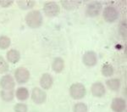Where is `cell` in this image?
Listing matches in <instances>:
<instances>
[{
  "label": "cell",
  "instance_id": "1",
  "mask_svg": "<svg viewBox=\"0 0 127 112\" xmlns=\"http://www.w3.org/2000/svg\"><path fill=\"white\" fill-rule=\"evenodd\" d=\"M26 22L31 28H38L42 24V15L38 10L31 11L26 16Z\"/></svg>",
  "mask_w": 127,
  "mask_h": 112
},
{
  "label": "cell",
  "instance_id": "2",
  "mask_svg": "<svg viewBox=\"0 0 127 112\" xmlns=\"http://www.w3.org/2000/svg\"><path fill=\"white\" fill-rule=\"evenodd\" d=\"M87 90L81 83H74L69 88V94L74 99H81L85 97Z\"/></svg>",
  "mask_w": 127,
  "mask_h": 112
},
{
  "label": "cell",
  "instance_id": "3",
  "mask_svg": "<svg viewBox=\"0 0 127 112\" xmlns=\"http://www.w3.org/2000/svg\"><path fill=\"white\" fill-rule=\"evenodd\" d=\"M43 11L45 15L48 17H54V16L58 15L60 12L59 6L54 2H48L44 5Z\"/></svg>",
  "mask_w": 127,
  "mask_h": 112
},
{
  "label": "cell",
  "instance_id": "4",
  "mask_svg": "<svg viewBox=\"0 0 127 112\" xmlns=\"http://www.w3.org/2000/svg\"><path fill=\"white\" fill-rule=\"evenodd\" d=\"M104 20L107 22H114L117 20L119 14L117 9L113 6H108L103 9V13Z\"/></svg>",
  "mask_w": 127,
  "mask_h": 112
},
{
  "label": "cell",
  "instance_id": "5",
  "mask_svg": "<svg viewBox=\"0 0 127 112\" xmlns=\"http://www.w3.org/2000/svg\"><path fill=\"white\" fill-rule=\"evenodd\" d=\"M32 99L34 103L37 104V105H41V104L44 103L46 101L47 93L42 89L39 88V87H35L32 90Z\"/></svg>",
  "mask_w": 127,
  "mask_h": 112
},
{
  "label": "cell",
  "instance_id": "6",
  "mask_svg": "<svg viewBox=\"0 0 127 112\" xmlns=\"http://www.w3.org/2000/svg\"><path fill=\"white\" fill-rule=\"evenodd\" d=\"M15 80L19 83H26L30 78V72L25 67H19L15 73Z\"/></svg>",
  "mask_w": 127,
  "mask_h": 112
},
{
  "label": "cell",
  "instance_id": "7",
  "mask_svg": "<svg viewBox=\"0 0 127 112\" xmlns=\"http://www.w3.org/2000/svg\"><path fill=\"white\" fill-rule=\"evenodd\" d=\"M102 10V3L99 2H93L90 3L87 8V15L90 17H96Z\"/></svg>",
  "mask_w": 127,
  "mask_h": 112
},
{
  "label": "cell",
  "instance_id": "8",
  "mask_svg": "<svg viewBox=\"0 0 127 112\" xmlns=\"http://www.w3.org/2000/svg\"><path fill=\"white\" fill-rule=\"evenodd\" d=\"M15 80L10 75H5L0 80V86L3 87V90H14Z\"/></svg>",
  "mask_w": 127,
  "mask_h": 112
},
{
  "label": "cell",
  "instance_id": "9",
  "mask_svg": "<svg viewBox=\"0 0 127 112\" xmlns=\"http://www.w3.org/2000/svg\"><path fill=\"white\" fill-rule=\"evenodd\" d=\"M83 63L88 67H93L95 66L97 63V57L96 53L93 51H89L87 52L83 55Z\"/></svg>",
  "mask_w": 127,
  "mask_h": 112
},
{
  "label": "cell",
  "instance_id": "10",
  "mask_svg": "<svg viewBox=\"0 0 127 112\" xmlns=\"http://www.w3.org/2000/svg\"><path fill=\"white\" fill-rule=\"evenodd\" d=\"M111 108L114 112H124L126 110V101L121 98H115L112 101Z\"/></svg>",
  "mask_w": 127,
  "mask_h": 112
},
{
  "label": "cell",
  "instance_id": "11",
  "mask_svg": "<svg viewBox=\"0 0 127 112\" xmlns=\"http://www.w3.org/2000/svg\"><path fill=\"white\" fill-rule=\"evenodd\" d=\"M92 93L95 97H103L105 93V87L101 82H95L92 86Z\"/></svg>",
  "mask_w": 127,
  "mask_h": 112
},
{
  "label": "cell",
  "instance_id": "12",
  "mask_svg": "<svg viewBox=\"0 0 127 112\" xmlns=\"http://www.w3.org/2000/svg\"><path fill=\"white\" fill-rule=\"evenodd\" d=\"M54 82V79L51 75L48 74V73H45L42 76L40 80V84L41 87L43 89H49L53 85Z\"/></svg>",
  "mask_w": 127,
  "mask_h": 112
},
{
  "label": "cell",
  "instance_id": "13",
  "mask_svg": "<svg viewBox=\"0 0 127 112\" xmlns=\"http://www.w3.org/2000/svg\"><path fill=\"white\" fill-rule=\"evenodd\" d=\"M20 59V54L19 51L15 49H11L7 53V60H9V62L15 64Z\"/></svg>",
  "mask_w": 127,
  "mask_h": 112
},
{
  "label": "cell",
  "instance_id": "14",
  "mask_svg": "<svg viewBox=\"0 0 127 112\" xmlns=\"http://www.w3.org/2000/svg\"><path fill=\"white\" fill-rule=\"evenodd\" d=\"M15 96L20 101H25L29 98V91L26 87H19L16 90Z\"/></svg>",
  "mask_w": 127,
  "mask_h": 112
},
{
  "label": "cell",
  "instance_id": "15",
  "mask_svg": "<svg viewBox=\"0 0 127 112\" xmlns=\"http://www.w3.org/2000/svg\"><path fill=\"white\" fill-rule=\"evenodd\" d=\"M52 67L54 71H55L56 73H60L64 70V62L63 59L61 58L55 59L54 62H53Z\"/></svg>",
  "mask_w": 127,
  "mask_h": 112
},
{
  "label": "cell",
  "instance_id": "16",
  "mask_svg": "<svg viewBox=\"0 0 127 112\" xmlns=\"http://www.w3.org/2000/svg\"><path fill=\"white\" fill-rule=\"evenodd\" d=\"M18 5L21 9H29L34 7L35 5V1H32V0H20V1L17 2Z\"/></svg>",
  "mask_w": 127,
  "mask_h": 112
},
{
  "label": "cell",
  "instance_id": "17",
  "mask_svg": "<svg viewBox=\"0 0 127 112\" xmlns=\"http://www.w3.org/2000/svg\"><path fill=\"white\" fill-rule=\"evenodd\" d=\"M107 86L113 91H117L120 87V81L119 79H110L106 81Z\"/></svg>",
  "mask_w": 127,
  "mask_h": 112
},
{
  "label": "cell",
  "instance_id": "18",
  "mask_svg": "<svg viewBox=\"0 0 127 112\" xmlns=\"http://www.w3.org/2000/svg\"><path fill=\"white\" fill-rule=\"evenodd\" d=\"M81 2L80 1H62L61 3L64 6V9L67 10H72L74 9H76Z\"/></svg>",
  "mask_w": 127,
  "mask_h": 112
},
{
  "label": "cell",
  "instance_id": "19",
  "mask_svg": "<svg viewBox=\"0 0 127 112\" xmlns=\"http://www.w3.org/2000/svg\"><path fill=\"white\" fill-rule=\"evenodd\" d=\"M0 94H1V98L4 101H11L15 98L14 90H2Z\"/></svg>",
  "mask_w": 127,
  "mask_h": 112
},
{
  "label": "cell",
  "instance_id": "20",
  "mask_svg": "<svg viewBox=\"0 0 127 112\" xmlns=\"http://www.w3.org/2000/svg\"><path fill=\"white\" fill-rule=\"evenodd\" d=\"M102 74L104 76H111L114 74V68L111 65L109 64H104L102 67Z\"/></svg>",
  "mask_w": 127,
  "mask_h": 112
},
{
  "label": "cell",
  "instance_id": "21",
  "mask_svg": "<svg viewBox=\"0 0 127 112\" xmlns=\"http://www.w3.org/2000/svg\"><path fill=\"white\" fill-rule=\"evenodd\" d=\"M11 43V41L8 37L1 36L0 37V49H6Z\"/></svg>",
  "mask_w": 127,
  "mask_h": 112
},
{
  "label": "cell",
  "instance_id": "22",
  "mask_svg": "<svg viewBox=\"0 0 127 112\" xmlns=\"http://www.w3.org/2000/svg\"><path fill=\"white\" fill-rule=\"evenodd\" d=\"M8 71H9V64L3 57L0 56V74L7 72Z\"/></svg>",
  "mask_w": 127,
  "mask_h": 112
},
{
  "label": "cell",
  "instance_id": "23",
  "mask_svg": "<svg viewBox=\"0 0 127 112\" xmlns=\"http://www.w3.org/2000/svg\"><path fill=\"white\" fill-rule=\"evenodd\" d=\"M74 112H87V106L84 103H78L74 106Z\"/></svg>",
  "mask_w": 127,
  "mask_h": 112
},
{
  "label": "cell",
  "instance_id": "24",
  "mask_svg": "<svg viewBox=\"0 0 127 112\" xmlns=\"http://www.w3.org/2000/svg\"><path fill=\"white\" fill-rule=\"evenodd\" d=\"M15 112H27V105L25 104L19 103L15 105Z\"/></svg>",
  "mask_w": 127,
  "mask_h": 112
},
{
  "label": "cell",
  "instance_id": "25",
  "mask_svg": "<svg viewBox=\"0 0 127 112\" xmlns=\"http://www.w3.org/2000/svg\"><path fill=\"white\" fill-rule=\"evenodd\" d=\"M13 3L14 1H12V0H2V1H0V6L3 8H8L13 4Z\"/></svg>",
  "mask_w": 127,
  "mask_h": 112
}]
</instances>
